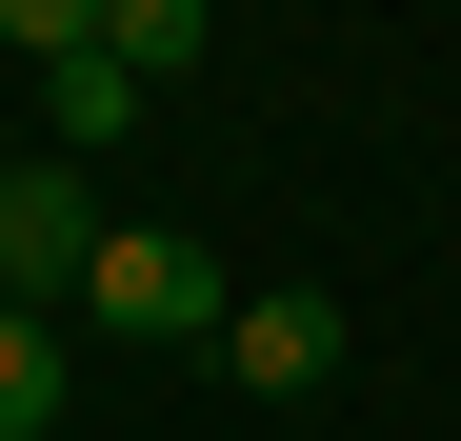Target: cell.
Here are the masks:
<instances>
[{"label": "cell", "instance_id": "6da1fadb", "mask_svg": "<svg viewBox=\"0 0 461 441\" xmlns=\"http://www.w3.org/2000/svg\"><path fill=\"white\" fill-rule=\"evenodd\" d=\"M101 241H121V220H101L81 161H21V181H0V302H21V321H81Z\"/></svg>", "mask_w": 461, "mask_h": 441}, {"label": "cell", "instance_id": "7a4b0ae2", "mask_svg": "<svg viewBox=\"0 0 461 441\" xmlns=\"http://www.w3.org/2000/svg\"><path fill=\"white\" fill-rule=\"evenodd\" d=\"M81 321H101V341H221L241 302H221V261L181 241V220H121V241H101V281H81Z\"/></svg>", "mask_w": 461, "mask_h": 441}, {"label": "cell", "instance_id": "3957f363", "mask_svg": "<svg viewBox=\"0 0 461 441\" xmlns=\"http://www.w3.org/2000/svg\"><path fill=\"white\" fill-rule=\"evenodd\" d=\"M341 341H361V321L321 302V281H261V302L221 321V361H241V401H321V382H341Z\"/></svg>", "mask_w": 461, "mask_h": 441}, {"label": "cell", "instance_id": "277c9868", "mask_svg": "<svg viewBox=\"0 0 461 441\" xmlns=\"http://www.w3.org/2000/svg\"><path fill=\"white\" fill-rule=\"evenodd\" d=\"M101 40H121V81L161 101V81H201V40H221V21H201V0H101Z\"/></svg>", "mask_w": 461, "mask_h": 441}, {"label": "cell", "instance_id": "5b68a950", "mask_svg": "<svg viewBox=\"0 0 461 441\" xmlns=\"http://www.w3.org/2000/svg\"><path fill=\"white\" fill-rule=\"evenodd\" d=\"M41 121H60V161H101V140L140 121V81H121V40H101V60H60V81H41Z\"/></svg>", "mask_w": 461, "mask_h": 441}, {"label": "cell", "instance_id": "8992f818", "mask_svg": "<svg viewBox=\"0 0 461 441\" xmlns=\"http://www.w3.org/2000/svg\"><path fill=\"white\" fill-rule=\"evenodd\" d=\"M41 421H60V321L0 302V441H41Z\"/></svg>", "mask_w": 461, "mask_h": 441}, {"label": "cell", "instance_id": "52a82bcc", "mask_svg": "<svg viewBox=\"0 0 461 441\" xmlns=\"http://www.w3.org/2000/svg\"><path fill=\"white\" fill-rule=\"evenodd\" d=\"M0 40H21L41 81H60V60H101V0H0Z\"/></svg>", "mask_w": 461, "mask_h": 441}]
</instances>
